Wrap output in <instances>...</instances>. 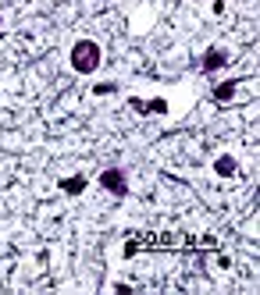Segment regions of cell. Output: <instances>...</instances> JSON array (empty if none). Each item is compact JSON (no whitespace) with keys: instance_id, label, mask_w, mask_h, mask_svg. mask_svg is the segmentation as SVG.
Masks as SVG:
<instances>
[{"instance_id":"7","label":"cell","mask_w":260,"mask_h":295,"mask_svg":"<svg viewBox=\"0 0 260 295\" xmlns=\"http://www.w3.org/2000/svg\"><path fill=\"white\" fill-rule=\"evenodd\" d=\"M214 167H217V175H225V178H228V175H235V160H232V157H221Z\"/></svg>"},{"instance_id":"5","label":"cell","mask_w":260,"mask_h":295,"mask_svg":"<svg viewBox=\"0 0 260 295\" xmlns=\"http://www.w3.org/2000/svg\"><path fill=\"white\" fill-rule=\"evenodd\" d=\"M225 61H228V57L221 54V50H207V57H203V68H207V71H214V68H221Z\"/></svg>"},{"instance_id":"3","label":"cell","mask_w":260,"mask_h":295,"mask_svg":"<svg viewBox=\"0 0 260 295\" xmlns=\"http://www.w3.org/2000/svg\"><path fill=\"white\" fill-rule=\"evenodd\" d=\"M100 182H103V189L118 192V196H125V175H121V171H103V175H100Z\"/></svg>"},{"instance_id":"4","label":"cell","mask_w":260,"mask_h":295,"mask_svg":"<svg viewBox=\"0 0 260 295\" xmlns=\"http://www.w3.org/2000/svg\"><path fill=\"white\" fill-rule=\"evenodd\" d=\"M239 93V82H221V86L214 89V100H221V103H225V100H232Z\"/></svg>"},{"instance_id":"6","label":"cell","mask_w":260,"mask_h":295,"mask_svg":"<svg viewBox=\"0 0 260 295\" xmlns=\"http://www.w3.org/2000/svg\"><path fill=\"white\" fill-rule=\"evenodd\" d=\"M61 189H64V192H71V196H79V192L86 189V178H64V182H61Z\"/></svg>"},{"instance_id":"1","label":"cell","mask_w":260,"mask_h":295,"mask_svg":"<svg viewBox=\"0 0 260 295\" xmlns=\"http://www.w3.org/2000/svg\"><path fill=\"white\" fill-rule=\"evenodd\" d=\"M96 64H100V47L93 39H79V43L71 47V68L79 75H89V71H96Z\"/></svg>"},{"instance_id":"2","label":"cell","mask_w":260,"mask_h":295,"mask_svg":"<svg viewBox=\"0 0 260 295\" xmlns=\"http://www.w3.org/2000/svg\"><path fill=\"white\" fill-rule=\"evenodd\" d=\"M128 107H132V110H143V114H150V117H154V114H164V110H168V103H164V100H154V103H146V100H139V96H132V100H128Z\"/></svg>"}]
</instances>
